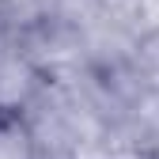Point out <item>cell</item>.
Here are the masks:
<instances>
[{
	"label": "cell",
	"mask_w": 159,
	"mask_h": 159,
	"mask_svg": "<svg viewBox=\"0 0 159 159\" xmlns=\"http://www.w3.org/2000/svg\"><path fill=\"white\" fill-rule=\"evenodd\" d=\"M46 84H49V76L23 49L4 53L0 57V114H23L46 91Z\"/></svg>",
	"instance_id": "obj_1"
}]
</instances>
